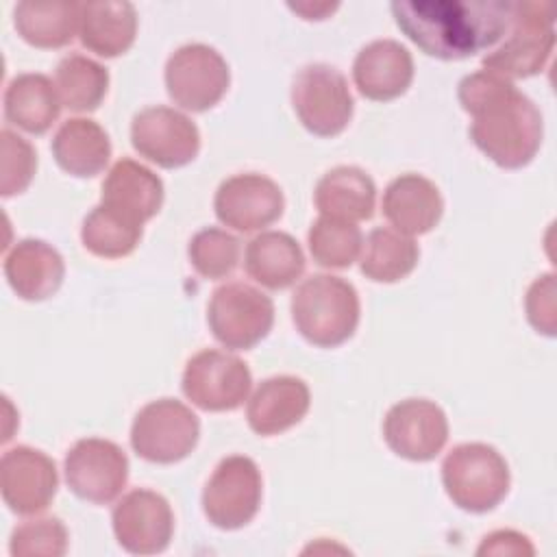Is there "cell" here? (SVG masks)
<instances>
[{"mask_svg": "<svg viewBox=\"0 0 557 557\" xmlns=\"http://www.w3.org/2000/svg\"><path fill=\"white\" fill-rule=\"evenodd\" d=\"M459 102L472 115L470 139L496 165L518 170L542 146V113L509 78L481 70L459 83Z\"/></svg>", "mask_w": 557, "mask_h": 557, "instance_id": "1", "label": "cell"}, {"mask_svg": "<svg viewBox=\"0 0 557 557\" xmlns=\"http://www.w3.org/2000/svg\"><path fill=\"white\" fill-rule=\"evenodd\" d=\"M507 0H396V26L429 57L457 61L492 48L509 28Z\"/></svg>", "mask_w": 557, "mask_h": 557, "instance_id": "2", "label": "cell"}, {"mask_svg": "<svg viewBox=\"0 0 557 557\" xmlns=\"http://www.w3.org/2000/svg\"><path fill=\"white\" fill-rule=\"evenodd\" d=\"M292 318L300 335L313 346H339L352 337L359 324L357 289L342 276L313 274L296 287Z\"/></svg>", "mask_w": 557, "mask_h": 557, "instance_id": "3", "label": "cell"}, {"mask_svg": "<svg viewBox=\"0 0 557 557\" xmlns=\"http://www.w3.org/2000/svg\"><path fill=\"white\" fill-rule=\"evenodd\" d=\"M555 46V7L550 2H513L509 35L483 57V67L503 78L542 72Z\"/></svg>", "mask_w": 557, "mask_h": 557, "instance_id": "4", "label": "cell"}, {"mask_svg": "<svg viewBox=\"0 0 557 557\" xmlns=\"http://www.w3.org/2000/svg\"><path fill=\"white\" fill-rule=\"evenodd\" d=\"M442 483L457 507L485 513L507 496L509 466L490 444H459L442 461Z\"/></svg>", "mask_w": 557, "mask_h": 557, "instance_id": "5", "label": "cell"}, {"mask_svg": "<svg viewBox=\"0 0 557 557\" xmlns=\"http://www.w3.org/2000/svg\"><path fill=\"white\" fill-rule=\"evenodd\" d=\"M200 435L198 416L176 398H159L144 405L131 426L133 450L152 463L185 459Z\"/></svg>", "mask_w": 557, "mask_h": 557, "instance_id": "6", "label": "cell"}, {"mask_svg": "<svg viewBox=\"0 0 557 557\" xmlns=\"http://www.w3.org/2000/svg\"><path fill=\"white\" fill-rule=\"evenodd\" d=\"M292 104L309 133L333 137L348 126L355 102L339 70L326 63H309L294 76Z\"/></svg>", "mask_w": 557, "mask_h": 557, "instance_id": "7", "label": "cell"}, {"mask_svg": "<svg viewBox=\"0 0 557 557\" xmlns=\"http://www.w3.org/2000/svg\"><path fill=\"white\" fill-rule=\"evenodd\" d=\"M207 322L222 346L248 350L270 333L274 305L270 296L248 283H226L211 294Z\"/></svg>", "mask_w": 557, "mask_h": 557, "instance_id": "8", "label": "cell"}, {"mask_svg": "<svg viewBox=\"0 0 557 557\" xmlns=\"http://www.w3.org/2000/svg\"><path fill=\"white\" fill-rule=\"evenodd\" d=\"M261 505V472L246 455L222 459L202 490L207 520L224 531L246 527Z\"/></svg>", "mask_w": 557, "mask_h": 557, "instance_id": "9", "label": "cell"}, {"mask_svg": "<svg viewBox=\"0 0 557 557\" xmlns=\"http://www.w3.org/2000/svg\"><path fill=\"white\" fill-rule=\"evenodd\" d=\"M231 72L224 57L207 44H185L165 63L170 98L187 111H207L226 94Z\"/></svg>", "mask_w": 557, "mask_h": 557, "instance_id": "10", "label": "cell"}, {"mask_svg": "<svg viewBox=\"0 0 557 557\" xmlns=\"http://www.w3.org/2000/svg\"><path fill=\"white\" fill-rule=\"evenodd\" d=\"M250 383L248 366L215 348L196 352L183 372V394L205 411L237 409L248 398Z\"/></svg>", "mask_w": 557, "mask_h": 557, "instance_id": "11", "label": "cell"}, {"mask_svg": "<svg viewBox=\"0 0 557 557\" xmlns=\"http://www.w3.org/2000/svg\"><path fill=\"white\" fill-rule=\"evenodd\" d=\"M126 479L128 459L115 442L85 437L65 455V481L83 500L107 505L122 494Z\"/></svg>", "mask_w": 557, "mask_h": 557, "instance_id": "12", "label": "cell"}, {"mask_svg": "<svg viewBox=\"0 0 557 557\" xmlns=\"http://www.w3.org/2000/svg\"><path fill=\"white\" fill-rule=\"evenodd\" d=\"M133 148L159 168H181L196 159L200 150L198 126L170 107L141 109L131 124Z\"/></svg>", "mask_w": 557, "mask_h": 557, "instance_id": "13", "label": "cell"}, {"mask_svg": "<svg viewBox=\"0 0 557 557\" xmlns=\"http://www.w3.org/2000/svg\"><path fill=\"white\" fill-rule=\"evenodd\" d=\"M285 198L281 187L257 172L235 174L220 183L213 209L222 224L250 233L270 226L283 213Z\"/></svg>", "mask_w": 557, "mask_h": 557, "instance_id": "14", "label": "cell"}, {"mask_svg": "<svg viewBox=\"0 0 557 557\" xmlns=\"http://www.w3.org/2000/svg\"><path fill=\"white\" fill-rule=\"evenodd\" d=\"M383 437L398 457L429 461L448 440V420L440 405L426 398H407L387 411Z\"/></svg>", "mask_w": 557, "mask_h": 557, "instance_id": "15", "label": "cell"}, {"mask_svg": "<svg viewBox=\"0 0 557 557\" xmlns=\"http://www.w3.org/2000/svg\"><path fill=\"white\" fill-rule=\"evenodd\" d=\"M113 533L133 555H154L168 548L174 531L170 503L152 490H133L113 507Z\"/></svg>", "mask_w": 557, "mask_h": 557, "instance_id": "16", "label": "cell"}, {"mask_svg": "<svg viewBox=\"0 0 557 557\" xmlns=\"http://www.w3.org/2000/svg\"><path fill=\"white\" fill-rule=\"evenodd\" d=\"M0 485L11 511L22 516L44 511L59 487L57 466L37 448L13 446L2 455Z\"/></svg>", "mask_w": 557, "mask_h": 557, "instance_id": "17", "label": "cell"}, {"mask_svg": "<svg viewBox=\"0 0 557 557\" xmlns=\"http://www.w3.org/2000/svg\"><path fill=\"white\" fill-rule=\"evenodd\" d=\"M352 78L361 96L379 102L394 100L411 85V52L400 41L376 39L357 52Z\"/></svg>", "mask_w": 557, "mask_h": 557, "instance_id": "18", "label": "cell"}, {"mask_svg": "<svg viewBox=\"0 0 557 557\" xmlns=\"http://www.w3.org/2000/svg\"><path fill=\"white\" fill-rule=\"evenodd\" d=\"M163 202V183L146 165L133 159H120L102 183L100 205L131 224L144 226Z\"/></svg>", "mask_w": 557, "mask_h": 557, "instance_id": "19", "label": "cell"}, {"mask_svg": "<svg viewBox=\"0 0 557 557\" xmlns=\"http://www.w3.org/2000/svg\"><path fill=\"white\" fill-rule=\"evenodd\" d=\"M442 211L440 189L422 174H400L383 194V215L405 235L429 233L440 222Z\"/></svg>", "mask_w": 557, "mask_h": 557, "instance_id": "20", "label": "cell"}, {"mask_svg": "<svg viewBox=\"0 0 557 557\" xmlns=\"http://www.w3.org/2000/svg\"><path fill=\"white\" fill-rule=\"evenodd\" d=\"M309 411V387L296 376H270L248 400V424L259 435H276L298 424Z\"/></svg>", "mask_w": 557, "mask_h": 557, "instance_id": "21", "label": "cell"}, {"mask_svg": "<svg viewBox=\"0 0 557 557\" xmlns=\"http://www.w3.org/2000/svg\"><path fill=\"white\" fill-rule=\"evenodd\" d=\"M4 276L24 300L52 296L65 276L63 257L41 239H22L4 257Z\"/></svg>", "mask_w": 557, "mask_h": 557, "instance_id": "22", "label": "cell"}, {"mask_svg": "<svg viewBox=\"0 0 557 557\" xmlns=\"http://www.w3.org/2000/svg\"><path fill=\"white\" fill-rule=\"evenodd\" d=\"M137 33V13L131 2L100 0L81 4L78 37L81 44L98 57H117L126 52Z\"/></svg>", "mask_w": 557, "mask_h": 557, "instance_id": "23", "label": "cell"}, {"mask_svg": "<svg viewBox=\"0 0 557 557\" xmlns=\"http://www.w3.org/2000/svg\"><path fill=\"white\" fill-rule=\"evenodd\" d=\"M313 200L318 211L326 218L361 222L374 213L376 187L363 170L355 165H339L318 181Z\"/></svg>", "mask_w": 557, "mask_h": 557, "instance_id": "24", "label": "cell"}, {"mask_svg": "<svg viewBox=\"0 0 557 557\" xmlns=\"http://www.w3.org/2000/svg\"><path fill=\"white\" fill-rule=\"evenodd\" d=\"M52 154L57 163L72 176H96L111 157L107 131L89 117L65 120L52 137Z\"/></svg>", "mask_w": 557, "mask_h": 557, "instance_id": "25", "label": "cell"}, {"mask_svg": "<svg viewBox=\"0 0 557 557\" xmlns=\"http://www.w3.org/2000/svg\"><path fill=\"white\" fill-rule=\"evenodd\" d=\"M244 265L248 276L263 287L285 289L302 274L305 255L292 235L265 231L248 242Z\"/></svg>", "mask_w": 557, "mask_h": 557, "instance_id": "26", "label": "cell"}, {"mask_svg": "<svg viewBox=\"0 0 557 557\" xmlns=\"http://www.w3.org/2000/svg\"><path fill=\"white\" fill-rule=\"evenodd\" d=\"M61 98L44 74H17L4 91V117L26 133L41 135L59 117Z\"/></svg>", "mask_w": 557, "mask_h": 557, "instance_id": "27", "label": "cell"}, {"mask_svg": "<svg viewBox=\"0 0 557 557\" xmlns=\"http://www.w3.org/2000/svg\"><path fill=\"white\" fill-rule=\"evenodd\" d=\"M13 22L24 41L35 48H63L74 39L81 24V4L65 0L15 4Z\"/></svg>", "mask_w": 557, "mask_h": 557, "instance_id": "28", "label": "cell"}, {"mask_svg": "<svg viewBox=\"0 0 557 557\" xmlns=\"http://www.w3.org/2000/svg\"><path fill=\"white\" fill-rule=\"evenodd\" d=\"M418 257V244L409 235L379 226L363 242L361 272L376 283H394L416 268Z\"/></svg>", "mask_w": 557, "mask_h": 557, "instance_id": "29", "label": "cell"}, {"mask_svg": "<svg viewBox=\"0 0 557 557\" xmlns=\"http://www.w3.org/2000/svg\"><path fill=\"white\" fill-rule=\"evenodd\" d=\"M54 87L70 111H94L107 96L109 72L89 57L67 54L57 65Z\"/></svg>", "mask_w": 557, "mask_h": 557, "instance_id": "30", "label": "cell"}, {"mask_svg": "<svg viewBox=\"0 0 557 557\" xmlns=\"http://www.w3.org/2000/svg\"><path fill=\"white\" fill-rule=\"evenodd\" d=\"M81 239L85 248L96 257L120 259L137 248L141 239V226L131 224L124 218L98 205L83 220Z\"/></svg>", "mask_w": 557, "mask_h": 557, "instance_id": "31", "label": "cell"}, {"mask_svg": "<svg viewBox=\"0 0 557 557\" xmlns=\"http://www.w3.org/2000/svg\"><path fill=\"white\" fill-rule=\"evenodd\" d=\"M309 250L324 268H348L361 250L363 237L355 222L320 215L309 228Z\"/></svg>", "mask_w": 557, "mask_h": 557, "instance_id": "32", "label": "cell"}, {"mask_svg": "<svg viewBox=\"0 0 557 557\" xmlns=\"http://www.w3.org/2000/svg\"><path fill=\"white\" fill-rule=\"evenodd\" d=\"M239 239L222 228L207 226L189 239V261L205 278H224L239 263Z\"/></svg>", "mask_w": 557, "mask_h": 557, "instance_id": "33", "label": "cell"}, {"mask_svg": "<svg viewBox=\"0 0 557 557\" xmlns=\"http://www.w3.org/2000/svg\"><path fill=\"white\" fill-rule=\"evenodd\" d=\"M9 548L15 557H61L67 550V529L59 518L26 520L13 531Z\"/></svg>", "mask_w": 557, "mask_h": 557, "instance_id": "34", "label": "cell"}, {"mask_svg": "<svg viewBox=\"0 0 557 557\" xmlns=\"http://www.w3.org/2000/svg\"><path fill=\"white\" fill-rule=\"evenodd\" d=\"M0 194L9 198L13 194H22L30 185L37 168V157L33 146L9 128L0 133Z\"/></svg>", "mask_w": 557, "mask_h": 557, "instance_id": "35", "label": "cell"}, {"mask_svg": "<svg viewBox=\"0 0 557 557\" xmlns=\"http://www.w3.org/2000/svg\"><path fill=\"white\" fill-rule=\"evenodd\" d=\"M527 318L537 329V333H544L548 337L555 335L557 329V300H555V274H542L537 276L524 298Z\"/></svg>", "mask_w": 557, "mask_h": 557, "instance_id": "36", "label": "cell"}, {"mask_svg": "<svg viewBox=\"0 0 557 557\" xmlns=\"http://www.w3.org/2000/svg\"><path fill=\"white\" fill-rule=\"evenodd\" d=\"M529 537L516 531H494L483 537L476 555H533Z\"/></svg>", "mask_w": 557, "mask_h": 557, "instance_id": "37", "label": "cell"}, {"mask_svg": "<svg viewBox=\"0 0 557 557\" xmlns=\"http://www.w3.org/2000/svg\"><path fill=\"white\" fill-rule=\"evenodd\" d=\"M339 4L337 2H289V9L300 13L305 20H324L329 13H333Z\"/></svg>", "mask_w": 557, "mask_h": 557, "instance_id": "38", "label": "cell"}]
</instances>
